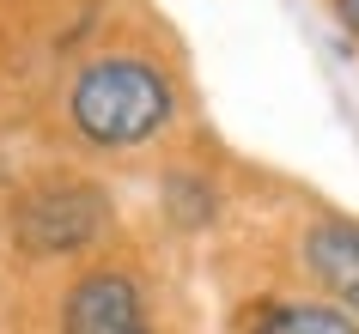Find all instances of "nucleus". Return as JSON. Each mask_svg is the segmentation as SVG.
Wrapping results in <instances>:
<instances>
[{
	"mask_svg": "<svg viewBox=\"0 0 359 334\" xmlns=\"http://www.w3.org/2000/svg\"><path fill=\"white\" fill-rule=\"evenodd\" d=\"M170 116H177V92L165 67H152L147 55H97L67 85V122L97 152L147 146L170 128Z\"/></svg>",
	"mask_w": 359,
	"mask_h": 334,
	"instance_id": "nucleus-1",
	"label": "nucleus"
},
{
	"mask_svg": "<svg viewBox=\"0 0 359 334\" xmlns=\"http://www.w3.org/2000/svg\"><path fill=\"white\" fill-rule=\"evenodd\" d=\"M110 225V207L92 183H37L31 195H19L13 207V237H19L25 256H79L92 249Z\"/></svg>",
	"mask_w": 359,
	"mask_h": 334,
	"instance_id": "nucleus-2",
	"label": "nucleus"
},
{
	"mask_svg": "<svg viewBox=\"0 0 359 334\" xmlns=\"http://www.w3.org/2000/svg\"><path fill=\"white\" fill-rule=\"evenodd\" d=\"M61 334H152L147 298L122 267H92L61 304Z\"/></svg>",
	"mask_w": 359,
	"mask_h": 334,
	"instance_id": "nucleus-3",
	"label": "nucleus"
},
{
	"mask_svg": "<svg viewBox=\"0 0 359 334\" xmlns=\"http://www.w3.org/2000/svg\"><path fill=\"white\" fill-rule=\"evenodd\" d=\"M304 267L353 316L359 310V219H317L304 231Z\"/></svg>",
	"mask_w": 359,
	"mask_h": 334,
	"instance_id": "nucleus-4",
	"label": "nucleus"
},
{
	"mask_svg": "<svg viewBox=\"0 0 359 334\" xmlns=\"http://www.w3.org/2000/svg\"><path fill=\"white\" fill-rule=\"evenodd\" d=\"M256 334H359V322L341 304H280L256 322Z\"/></svg>",
	"mask_w": 359,
	"mask_h": 334,
	"instance_id": "nucleus-5",
	"label": "nucleus"
},
{
	"mask_svg": "<svg viewBox=\"0 0 359 334\" xmlns=\"http://www.w3.org/2000/svg\"><path fill=\"white\" fill-rule=\"evenodd\" d=\"M335 13H341V25L359 37V0H335Z\"/></svg>",
	"mask_w": 359,
	"mask_h": 334,
	"instance_id": "nucleus-6",
	"label": "nucleus"
}]
</instances>
